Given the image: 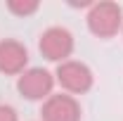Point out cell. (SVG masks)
<instances>
[{
  "label": "cell",
  "mask_w": 123,
  "mask_h": 121,
  "mask_svg": "<svg viewBox=\"0 0 123 121\" xmlns=\"http://www.w3.org/2000/svg\"><path fill=\"white\" fill-rule=\"evenodd\" d=\"M0 121H19L17 109L10 105H0Z\"/></svg>",
  "instance_id": "obj_8"
},
{
  "label": "cell",
  "mask_w": 123,
  "mask_h": 121,
  "mask_svg": "<svg viewBox=\"0 0 123 121\" xmlns=\"http://www.w3.org/2000/svg\"><path fill=\"white\" fill-rule=\"evenodd\" d=\"M7 10L17 17H31L40 10L38 0H7Z\"/></svg>",
  "instance_id": "obj_7"
},
{
  "label": "cell",
  "mask_w": 123,
  "mask_h": 121,
  "mask_svg": "<svg viewBox=\"0 0 123 121\" xmlns=\"http://www.w3.org/2000/svg\"><path fill=\"white\" fill-rule=\"evenodd\" d=\"M88 29L92 36L97 38H114L123 26V10L118 2H111V0H99V2H92L90 10H88Z\"/></svg>",
  "instance_id": "obj_1"
},
{
  "label": "cell",
  "mask_w": 123,
  "mask_h": 121,
  "mask_svg": "<svg viewBox=\"0 0 123 121\" xmlns=\"http://www.w3.org/2000/svg\"><path fill=\"white\" fill-rule=\"evenodd\" d=\"M29 64V50L24 43L14 38L0 40V74L5 76H21Z\"/></svg>",
  "instance_id": "obj_6"
},
{
  "label": "cell",
  "mask_w": 123,
  "mask_h": 121,
  "mask_svg": "<svg viewBox=\"0 0 123 121\" xmlns=\"http://www.w3.org/2000/svg\"><path fill=\"white\" fill-rule=\"evenodd\" d=\"M74 33L69 29H64V26H50L40 33V38H38V50H40V55L45 57L47 62H66L71 57V52H74Z\"/></svg>",
  "instance_id": "obj_3"
},
{
  "label": "cell",
  "mask_w": 123,
  "mask_h": 121,
  "mask_svg": "<svg viewBox=\"0 0 123 121\" xmlns=\"http://www.w3.org/2000/svg\"><path fill=\"white\" fill-rule=\"evenodd\" d=\"M121 33H123V26H121Z\"/></svg>",
  "instance_id": "obj_9"
},
{
  "label": "cell",
  "mask_w": 123,
  "mask_h": 121,
  "mask_svg": "<svg viewBox=\"0 0 123 121\" xmlns=\"http://www.w3.org/2000/svg\"><path fill=\"white\" fill-rule=\"evenodd\" d=\"M55 81L62 86V90L69 93V95H83L92 88L95 83V74L85 62L78 60H66L57 64L55 69Z\"/></svg>",
  "instance_id": "obj_2"
},
{
  "label": "cell",
  "mask_w": 123,
  "mask_h": 121,
  "mask_svg": "<svg viewBox=\"0 0 123 121\" xmlns=\"http://www.w3.org/2000/svg\"><path fill=\"white\" fill-rule=\"evenodd\" d=\"M80 102L69 93H52L40 107L43 121H80Z\"/></svg>",
  "instance_id": "obj_5"
},
{
  "label": "cell",
  "mask_w": 123,
  "mask_h": 121,
  "mask_svg": "<svg viewBox=\"0 0 123 121\" xmlns=\"http://www.w3.org/2000/svg\"><path fill=\"white\" fill-rule=\"evenodd\" d=\"M55 74L47 71L43 67H31L26 69L21 76H17V90L21 97L26 100H33V102H45L47 97L55 90Z\"/></svg>",
  "instance_id": "obj_4"
}]
</instances>
